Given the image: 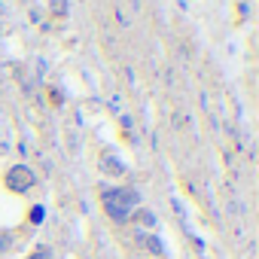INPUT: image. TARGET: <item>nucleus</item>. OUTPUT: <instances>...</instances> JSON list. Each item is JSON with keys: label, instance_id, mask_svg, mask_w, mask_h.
Here are the masks:
<instances>
[{"label": "nucleus", "instance_id": "obj_2", "mask_svg": "<svg viewBox=\"0 0 259 259\" xmlns=\"http://www.w3.org/2000/svg\"><path fill=\"white\" fill-rule=\"evenodd\" d=\"M34 183H37V177H34V171L28 168V165H13L10 171H7V186L13 189V192H31L34 189Z\"/></svg>", "mask_w": 259, "mask_h": 259}, {"label": "nucleus", "instance_id": "obj_3", "mask_svg": "<svg viewBox=\"0 0 259 259\" xmlns=\"http://www.w3.org/2000/svg\"><path fill=\"white\" fill-rule=\"evenodd\" d=\"M101 171H104V174H113V177L125 174V171H122V165H119L116 159H110V156H101Z\"/></svg>", "mask_w": 259, "mask_h": 259}, {"label": "nucleus", "instance_id": "obj_5", "mask_svg": "<svg viewBox=\"0 0 259 259\" xmlns=\"http://www.w3.org/2000/svg\"><path fill=\"white\" fill-rule=\"evenodd\" d=\"M52 10H55V16H64L67 13V7L61 4V0H52Z\"/></svg>", "mask_w": 259, "mask_h": 259}, {"label": "nucleus", "instance_id": "obj_6", "mask_svg": "<svg viewBox=\"0 0 259 259\" xmlns=\"http://www.w3.org/2000/svg\"><path fill=\"white\" fill-rule=\"evenodd\" d=\"M40 220H43V207H34L31 210V223H40Z\"/></svg>", "mask_w": 259, "mask_h": 259}, {"label": "nucleus", "instance_id": "obj_1", "mask_svg": "<svg viewBox=\"0 0 259 259\" xmlns=\"http://www.w3.org/2000/svg\"><path fill=\"white\" fill-rule=\"evenodd\" d=\"M101 204H104V213H107L113 223H128V220L135 217L141 198H138V189L122 186V189H107V192L101 195Z\"/></svg>", "mask_w": 259, "mask_h": 259}, {"label": "nucleus", "instance_id": "obj_4", "mask_svg": "<svg viewBox=\"0 0 259 259\" xmlns=\"http://www.w3.org/2000/svg\"><path fill=\"white\" fill-rule=\"evenodd\" d=\"M10 244H13V235L10 232H0V256L10 250Z\"/></svg>", "mask_w": 259, "mask_h": 259}, {"label": "nucleus", "instance_id": "obj_7", "mask_svg": "<svg viewBox=\"0 0 259 259\" xmlns=\"http://www.w3.org/2000/svg\"><path fill=\"white\" fill-rule=\"evenodd\" d=\"M31 259H43V253H34V256H31Z\"/></svg>", "mask_w": 259, "mask_h": 259}]
</instances>
